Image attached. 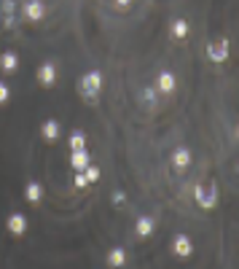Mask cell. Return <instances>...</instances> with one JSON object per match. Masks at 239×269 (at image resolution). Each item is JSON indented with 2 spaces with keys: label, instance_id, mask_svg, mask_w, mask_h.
<instances>
[{
  "label": "cell",
  "instance_id": "obj_6",
  "mask_svg": "<svg viewBox=\"0 0 239 269\" xmlns=\"http://www.w3.org/2000/svg\"><path fill=\"white\" fill-rule=\"evenodd\" d=\"M175 86H177V81H175V75H172L169 70L159 73V78H156V89H159V92L172 94V92H175Z\"/></svg>",
  "mask_w": 239,
  "mask_h": 269
},
{
  "label": "cell",
  "instance_id": "obj_4",
  "mask_svg": "<svg viewBox=\"0 0 239 269\" xmlns=\"http://www.w3.org/2000/svg\"><path fill=\"white\" fill-rule=\"evenodd\" d=\"M172 253L180 256V258H188L191 253H194V243H191L186 234H177L175 239H172Z\"/></svg>",
  "mask_w": 239,
  "mask_h": 269
},
{
  "label": "cell",
  "instance_id": "obj_5",
  "mask_svg": "<svg viewBox=\"0 0 239 269\" xmlns=\"http://www.w3.org/2000/svg\"><path fill=\"white\" fill-rule=\"evenodd\" d=\"M6 226H8V232H11V234L19 237V234L27 232V218L22 213H11V216L6 218Z\"/></svg>",
  "mask_w": 239,
  "mask_h": 269
},
{
  "label": "cell",
  "instance_id": "obj_20",
  "mask_svg": "<svg viewBox=\"0 0 239 269\" xmlns=\"http://www.w3.org/2000/svg\"><path fill=\"white\" fill-rule=\"evenodd\" d=\"M75 186H78V189L89 186V183H86V178H83V172H81V175H75Z\"/></svg>",
  "mask_w": 239,
  "mask_h": 269
},
{
  "label": "cell",
  "instance_id": "obj_10",
  "mask_svg": "<svg viewBox=\"0 0 239 269\" xmlns=\"http://www.w3.org/2000/svg\"><path fill=\"white\" fill-rule=\"evenodd\" d=\"M154 226H156V221L151 216L137 218V237H151V234H154Z\"/></svg>",
  "mask_w": 239,
  "mask_h": 269
},
{
  "label": "cell",
  "instance_id": "obj_15",
  "mask_svg": "<svg viewBox=\"0 0 239 269\" xmlns=\"http://www.w3.org/2000/svg\"><path fill=\"white\" fill-rule=\"evenodd\" d=\"M41 134H43V140L54 143L56 138H59V124H56V121H46L43 127H41Z\"/></svg>",
  "mask_w": 239,
  "mask_h": 269
},
{
  "label": "cell",
  "instance_id": "obj_1",
  "mask_svg": "<svg viewBox=\"0 0 239 269\" xmlns=\"http://www.w3.org/2000/svg\"><path fill=\"white\" fill-rule=\"evenodd\" d=\"M100 84H102V78H100V73H86L83 78H81V84H78V89H81V94H83V100H97V94H100Z\"/></svg>",
  "mask_w": 239,
  "mask_h": 269
},
{
  "label": "cell",
  "instance_id": "obj_19",
  "mask_svg": "<svg viewBox=\"0 0 239 269\" xmlns=\"http://www.w3.org/2000/svg\"><path fill=\"white\" fill-rule=\"evenodd\" d=\"M8 97H11V89H8V84H3V81H0V105H3V102H8Z\"/></svg>",
  "mask_w": 239,
  "mask_h": 269
},
{
  "label": "cell",
  "instance_id": "obj_18",
  "mask_svg": "<svg viewBox=\"0 0 239 269\" xmlns=\"http://www.w3.org/2000/svg\"><path fill=\"white\" fill-rule=\"evenodd\" d=\"M83 178H86V183H97V180H100V170L97 167H86Z\"/></svg>",
  "mask_w": 239,
  "mask_h": 269
},
{
  "label": "cell",
  "instance_id": "obj_17",
  "mask_svg": "<svg viewBox=\"0 0 239 269\" xmlns=\"http://www.w3.org/2000/svg\"><path fill=\"white\" fill-rule=\"evenodd\" d=\"M83 146H86L83 132H73L70 134V151H83Z\"/></svg>",
  "mask_w": 239,
  "mask_h": 269
},
{
  "label": "cell",
  "instance_id": "obj_21",
  "mask_svg": "<svg viewBox=\"0 0 239 269\" xmlns=\"http://www.w3.org/2000/svg\"><path fill=\"white\" fill-rule=\"evenodd\" d=\"M116 3H118V6H121V8H127V6H129V3H132V0H116Z\"/></svg>",
  "mask_w": 239,
  "mask_h": 269
},
{
  "label": "cell",
  "instance_id": "obj_12",
  "mask_svg": "<svg viewBox=\"0 0 239 269\" xmlns=\"http://www.w3.org/2000/svg\"><path fill=\"white\" fill-rule=\"evenodd\" d=\"M24 199L30 202V205H38V202L43 199V189H41V183H27V189H24Z\"/></svg>",
  "mask_w": 239,
  "mask_h": 269
},
{
  "label": "cell",
  "instance_id": "obj_9",
  "mask_svg": "<svg viewBox=\"0 0 239 269\" xmlns=\"http://www.w3.org/2000/svg\"><path fill=\"white\" fill-rule=\"evenodd\" d=\"M43 14H46V6L41 3V0H30V3L24 6V16L33 19V22L35 19H43Z\"/></svg>",
  "mask_w": 239,
  "mask_h": 269
},
{
  "label": "cell",
  "instance_id": "obj_2",
  "mask_svg": "<svg viewBox=\"0 0 239 269\" xmlns=\"http://www.w3.org/2000/svg\"><path fill=\"white\" fill-rule=\"evenodd\" d=\"M196 202L204 210H213L218 205V186L215 183H199L196 186Z\"/></svg>",
  "mask_w": 239,
  "mask_h": 269
},
{
  "label": "cell",
  "instance_id": "obj_7",
  "mask_svg": "<svg viewBox=\"0 0 239 269\" xmlns=\"http://www.w3.org/2000/svg\"><path fill=\"white\" fill-rule=\"evenodd\" d=\"M38 81H41L43 86H51L56 81V67L51 62H43L41 67H38Z\"/></svg>",
  "mask_w": 239,
  "mask_h": 269
},
{
  "label": "cell",
  "instance_id": "obj_14",
  "mask_svg": "<svg viewBox=\"0 0 239 269\" xmlns=\"http://www.w3.org/2000/svg\"><path fill=\"white\" fill-rule=\"evenodd\" d=\"M172 162H175L177 170H186L191 165V151L188 148H177L175 153H172Z\"/></svg>",
  "mask_w": 239,
  "mask_h": 269
},
{
  "label": "cell",
  "instance_id": "obj_13",
  "mask_svg": "<svg viewBox=\"0 0 239 269\" xmlns=\"http://www.w3.org/2000/svg\"><path fill=\"white\" fill-rule=\"evenodd\" d=\"M70 165L75 167V170H86V167H89V151H73L70 153Z\"/></svg>",
  "mask_w": 239,
  "mask_h": 269
},
{
  "label": "cell",
  "instance_id": "obj_16",
  "mask_svg": "<svg viewBox=\"0 0 239 269\" xmlns=\"http://www.w3.org/2000/svg\"><path fill=\"white\" fill-rule=\"evenodd\" d=\"M188 35V22L186 19H175L172 22V38H186Z\"/></svg>",
  "mask_w": 239,
  "mask_h": 269
},
{
  "label": "cell",
  "instance_id": "obj_3",
  "mask_svg": "<svg viewBox=\"0 0 239 269\" xmlns=\"http://www.w3.org/2000/svg\"><path fill=\"white\" fill-rule=\"evenodd\" d=\"M207 57H210V62H215V65L226 62V57H228V43H226V41H213V43L207 46Z\"/></svg>",
  "mask_w": 239,
  "mask_h": 269
},
{
  "label": "cell",
  "instance_id": "obj_8",
  "mask_svg": "<svg viewBox=\"0 0 239 269\" xmlns=\"http://www.w3.org/2000/svg\"><path fill=\"white\" fill-rule=\"evenodd\" d=\"M124 264H127V251H124V248H113L108 253V266L110 269H124Z\"/></svg>",
  "mask_w": 239,
  "mask_h": 269
},
{
  "label": "cell",
  "instance_id": "obj_11",
  "mask_svg": "<svg viewBox=\"0 0 239 269\" xmlns=\"http://www.w3.org/2000/svg\"><path fill=\"white\" fill-rule=\"evenodd\" d=\"M16 67H19V57L14 51H6L3 57H0V70L3 73H14Z\"/></svg>",
  "mask_w": 239,
  "mask_h": 269
}]
</instances>
